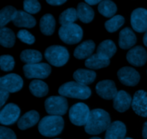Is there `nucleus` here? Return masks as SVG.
I'll use <instances>...</instances> for the list:
<instances>
[{
  "label": "nucleus",
  "instance_id": "f257e3e1",
  "mask_svg": "<svg viewBox=\"0 0 147 139\" xmlns=\"http://www.w3.org/2000/svg\"><path fill=\"white\" fill-rule=\"evenodd\" d=\"M111 124L109 113L100 108H96L90 111L88 120L85 125V131L90 135H98L106 131Z\"/></svg>",
  "mask_w": 147,
  "mask_h": 139
},
{
  "label": "nucleus",
  "instance_id": "f03ea898",
  "mask_svg": "<svg viewBox=\"0 0 147 139\" xmlns=\"http://www.w3.org/2000/svg\"><path fill=\"white\" fill-rule=\"evenodd\" d=\"M64 128V120L60 116H47L39 122L38 130L40 134L46 137L59 135Z\"/></svg>",
  "mask_w": 147,
  "mask_h": 139
},
{
  "label": "nucleus",
  "instance_id": "7ed1b4c3",
  "mask_svg": "<svg viewBox=\"0 0 147 139\" xmlns=\"http://www.w3.org/2000/svg\"><path fill=\"white\" fill-rule=\"evenodd\" d=\"M58 93L62 96L85 100L90 96L91 90L87 86L76 81H70L60 86Z\"/></svg>",
  "mask_w": 147,
  "mask_h": 139
},
{
  "label": "nucleus",
  "instance_id": "20e7f679",
  "mask_svg": "<svg viewBox=\"0 0 147 139\" xmlns=\"http://www.w3.org/2000/svg\"><path fill=\"white\" fill-rule=\"evenodd\" d=\"M45 57L51 65L60 67L68 61L70 54L65 47L60 45H53L45 50Z\"/></svg>",
  "mask_w": 147,
  "mask_h": 139
},
{
  "label": "nucleus",
  "instance_id": "39448f33",
  "mask_svg": "<svg viewBox=\"0 0 147 139\" xmlns=\"http://www.w3.org/2000/svg\"><path fill=\"white\" fill-rule=\"evenodd\" d=\"M58 33L60 39L65 44L70 45L80 42L83 36V29L76 24L62 26Z\"/></svg>",
  "mask_w": 147,
  "mask_h": 139
},
{
  "label": "nucleus",
  "instance_id": "423d86ee",
  "mask_svg": "<svg viewBox=\"0 0 147 139\" xmlns=\"http://www.w3.org/2000/svg\"><path fill=\"white\" fill-rule=\"evenodd\" d=\"M45 108L47 114L52 116H61L67 113L68 109L67 101L62 96L48 97L45 101Z\"/></svg>",
  "mask_w": 147,
  "mask_h": 139
},
{
  "label": "nucleus",
  "instance_id": "0eeeda50",
  "mask_svg": "<svg viewBox=\"0 0 147 139\" xmlns=\"http://www.w3.org/2000/svg\"><path fill=\"white\" fill-rule=\"evenodd\" d=\"M90 111L89 107L83 103H77L70 107L69 118L73 124L76 126H85L88 120Z\"/></svg>",
  "mask_w": 147,
  "mask_h": 139
},
{
  "label": "nucleus",
  "instance_id": "6e6552de",
  "mask_svg": "<svg viewBox=\"0 0 147 139\" xmlns=\"http://www.w3.org/2000/svg\"><path fill=\"white\" fill-rule=\"evenodd\" d=\"M51 67L46 63L34 64H25L23 67L24 76L27 78L44 79L48 77L51 73Z\"/></svg>",
  "mask_w": 147,
  "mask_h": 139
},
{
  "label": "nucleus",
  "instance_id": "1a4fd4ad",
  "mask_svg": "<svg viewBox=\"0 0 147 139\" xmlns=\"http://www.w3.org/2000/svg\"><path fill=\"white\" fill-rule=\"evenodd\" d=\"M23 79L16 74H9L0 78V88L9 93H15L23 87Z\"/></svg>",
  "mask_w": 147,
  "mask_h": 139
},
{
  "label": "nucleus",
  "instance_id": "9d476101",
  "mask_svg": "<svg viewBox=\"0 0 147 139\" xmlns=\"http://www.w3.org/2000/svg\"><path fill=\"white\" fill-rule=\"evenodd\" d=\"M131 24L135 31L139 33L147 31V10L138 8L134 10L131 14Z\"/></svg>",
  "mask_w": 147,
  "mask_h": 139
},
{
  "label": "nucleus",
  "instance_id": "9b49d317",
  "mask_svg": "<svg viewBox=\"0 0 147 139\" xmlns=\"http://www.w3.org/2000/svg\"><path fill=\"white\" fill-rule=\"evenodd\" d=\"M117 76L121 83L128 86H135L140 81V74L132 67H122L118 71Z\"/></svg>",
  "mask_w": 147,
  "mask_h": 139
},
{
  "label": "nucleus",
  "instance_id": "f8f14e48",
  "mask_svg": "<svg viewBox=\"0 0 147 139\" xmlns=\"http://www.w3.org/2000/svg\"><path fill=\"white\" fill-rule=\"evenodd\" d=\"M20 115V108L14 104H8L0 111V122L2 125L9 126L14 124Z\"/></svg>",
  "mask_w": 147,
  "mask_h": 139
},
{
  "label": "nucleus",
  "instance_id": "ddd939ff",
  "mask_svg": "<svg viewBox=\"0 0 147 139\" xmlns=\"http://www.w3.org/2000/svg\"><path fill=\"white\" fill-rule=\"evenodd\" d=\"M96 91L99 96L106 100H113L118 94L116 84L111 80L99 81L96 86Z\"/></svg>",
  "mask_w": 147,
  "mask_h": 139
},
{
  "label": "nucleus",
  "instance_id": "4468645a",
  "mask_svg": "<svg viewBox=\"0 0 147 139\" xmlns=\"http://www.w3.org/2000/svg\"><path fill=\"white\" fill-rule=\"evenodd\" d=\"M132 108L137 115L147 117V92L139 90L134 94L132 100Z\"/></svg>",
  "mask_w": 147,
  "mask_h": 139
},
{
  "label": "nucleus",
  "instance_id": "2eb2a0df",
  "mask_svg": "<svg viewBox=\"0 0 147 139\" xmlns=\"http://www.w3.org/2000/svg\"><path fill=\"white\" fill-rule=\"evenodd\" d=\"M126 59L134 67H142L147 61V52L142 46H136L131 49L126 54Z\"/></svg>",
  "mask_w": 147,
  "mask_h": 139
},
{
  "label": "nucleus",
  "instance_id": "dca6fc26",
  "mask_svg": "<svg viewBox=\"0 0 147 139\" xmlns=\"http://www.w3.org/2000/svg\"><path fill=\"white\" fill-rule=\"evenodd\" d=\"M132 98L130 94L124 91H118L117 95L113 98V108L120 113L125 112L132 104Z\"/></svg>",
  "mask_w": 147,
  "mask_h": 139
},
{
  "label": "nucleus",
  "instance_id": "f3484780",
  "mask_svg": "<svg viewBox=\"0 0 147 139\" xmlns=\"http://www.w3.org/2000/svg\"><path fill=\"white\" fill-rule=\"evenodd\" d=\"M126 127L123 122L116 121L111 123L107 128L105 139H124Z\"/></svg>",
  "mask_w": 147,
  "mask_h": 139
},
{
  "label": "nucleus",
  "instance_id": "a211bd4d",
  "mask_svg": "<svg viewBox=\"0 0 147 139\" xmlns=\"http://www.w3.org/2000/svg\"><path fill=\"white\" fill-rule=\"evenodd\" d=\"M136 37L129 27L123 29L119 33V44L122 49H129L136 44Z\"/></svg>",
  "mask_w": 147,
  "mask_h": 139
},
{
  "label": "nucleus",
  "instance_id": "6ab92c4d",
  "mask_svg": "<svg viewBox=\"0 0 147 139\" xmlns=\"http://www.w3.org/2000/svg\"><path fill=\"white\" fill-rule=\"evenodd\" d=\"M95 47L96 45L94 41L92 40L83 41L76 48L73 53L74 57L78 59H87L93 55L92 54L94 51Z\"/></svg>",
  "mask_w": 147,
  "mask_h": 139
},
{
  "label": "nucleus",
  "instance_id": "aec40b11",
  "mask_svg": "<svg viewBox=\"0 0 147 139\" xmlns=\"http://www.w3.org/2000/svg\"><path fill=\"white\" fill-rule=\"evenodd\" d=\"M40 115L36 111H30L25 113L17 121L18 128L21 130H26L34 126L38 123Z\"/></svg>",
  "mask_w": 147,
  "mask_h": 139
},
{
  "label": "nucleus",
  "instance_id": "412c9836",
  "mask_svg": "<svg viewBox=\"0 0 147 139\" xmlns=\"http://www.w3.org/2000/svg\"><path fill=\"white\" fill-rule=\"evenodd\" d=\"M13 23L17 27L32 28L36 25V19L26 11L18 10Z\"/></svg>",
  "mask_w": 147,
  "mask_h": 139
},
{
  "label": "nucleus",
  "instance_id": "4be33fe9",
  "mask_svg": "<svg viewBox=\"0 0 147 139\" xmlns=\"http://www.w3.org/2000/svg\"><path fill=\"white\" fill-rule=\"evenodd\" d=\"M73 78L75 81L83 85H88L92 84L96 78V74L92 70L79 69L73 74Z\"/></svg>",
  "mask_w": 147,
  "mask_h": 139
},
{
  "label": "nucleus",
  "instance_id": "5701e85b",
  "mask_svg": "<svg viewBox=\"0 0 147 139\" xmlns=\"http://www.w3.org/2000/svg\"><path fill=\"white\" fill-rule=\"evenodd\" d=\"M116 44L112 40L106 39L102 41L97 48V54L105 59L110 60L116 52Z\"/></svg>",
  "mask_w": 147,
  "mask_h": 139
},
{
  "label": "nucleus",
  "instance_id": "b1692460",
  "mask_svg": "<svg viewBox=\"0 0 147 139\" xmlns=\"http://www.w3.org/2000/svg\"><path fill=\"white\" fill-rule=\"evenodd\" d=\"M40 31L44 35L50 36L55 29V19L50 14H46L42 17L40 21Z\"/></svg>",
  "mask_w": 147,
  "mask_h": 139
},
{
  "label": "nucleus",
  "instance_id": "393cba45",
  "mask_svg": "<svg viewBox=\"0 0 147 139\" xmlns=\"http://www.w3.org/2000/svg\"><path fill=\"white\" fill-rule=\"evenodd\" d=\"M77 14L79 19L86 24L91 22L95 15L93 9L85 2H80L78 4Z\"/></svg>",
  "mask_w": 147,
  "mask_h": 139
},
{
  "label": "nucleus",
  "instance_id": "a878e982",
  "mask_svg": "<svg viewBox=\"0 0 147 139\" xmlns=\"http://www.w3.org/2000/svg\"><path fill=\"white\" fill-rule=\"evenodd\" d=\"M20 59L26 64H38L42 59V56L37 50L25 49L21 52Z\"/></svg>",
  "mask_w": 147,
  "mask_h": 139
},
{
  "label": "nucleus",
  "instance_id": "bb28decb",
  "mask_svg": "<svg viewBox=\"0 0 147 139\" xmlns=\"http://www.w3.org/2000/svg\"><path fill=\"white\" fill-rule=\"evenodd\" d=\"M30 92L36 97H44L48 94V86L44 81L40 79H34L30 83Z\"/></svg>",
  "mask_w": 147,
  "mask_h": 139
},
{
  "label": "nucleus",
  "instance_id": "cd10ccee",
  "mask_svg": "<svg viewBox=\"0 0 147 139\" xmlns=\"http://www.w3.org/2000/svg\"><path fill=\"white\" fill-rule=\"evenodd\" d=\"M109 64L110 60L105 59L97 54H93L85 61L86 67L90 69H100L102 68H106Z\"/></svg>",
  "mask_w": 147,
  "mask_h": 139
},
{
  "label": "nucleus",
  "instance_id": "c85d7f7f",
  "mask_svg": "<svg viewBox=\"0 0 147 139\" xmlns=\"http://www.w3.org/2000/svg\"><path fill=\"white\" fill-rule=\"evenodd\" d=\"M0 44L6 48H11L15 44V35L13 31L7 27L0 29Z\"/></svg>",
  "mask_w": 147,
  "mask_h": 139
},
{
  "label": "nucleus",
  "instance_id": "c756f323",
  "mask_svg": "<svg viewBox=\"0 0 147 139\" xmlns=\"http://www.w3.org/2000/svg\"><path fill=\"white\" fill-rule=\"evenodd\" d=\"M98 9L99 13L105 17L112 18L114 17L117 11V7L116 4L111 0H103L98 4Z\"/></svg>",
  "mask_w": 147,
  "mask_h": 139
},
{
  "label": "nucleus",
  "instance_id": "7c9ffc66",
  "mask_svg": "<svg viewBox=\"0 0 147 139\" xmlns=\"http://www.w3.org/2000/svg\"><path fill=\"white\" fill-rule=\"evenodd\" d=\"M18 10L16 9L14 7L7 6L4 7L0 11V26L1 28L4 27L6 24L9 21H14Z\"/></svg>",
  "mask_w": 147,
  "mask_h": 139
},
{
  "label": "nucleus",
  "instance_id": "2f4dec72",
  "mask_svg": "<svg viewBox=\"0 0 147 139\" xmlns=\"http://www.w3.org/2000/svg\"><path fill=\"white\" fill-rule=\"evenodd\" d=\"M78 19L77 9L74 8H68L60 14L59 17V22L62 26H67L75 24V21Z\"/></svg>",
  "mask_w": 147,
  "mask_h": 139
},
{
  "label": "nucleus",
  "instance_id": "473e14b6",
  "mask_svg": "<svg viewBox=\"0 0 147 139\" xmlns=\"http://www.w3.org/2000/svg\"><path fill=\"white\" fill-rule=\"evenodd\" d=\"M124 17L121 15H115L105 23V27L109 32L113 33L117 31L124 24Z\"/></svg>",
  "mask_w": 147,
  "mask_h": 139
},
{
  "label": "nucleus",
  "instance_id": "72a5a7b5",
  "mask_svg": "<svg viewBox=\"0 0 147 139\" xmlns=\"http://www.w3.org/2000/svg\"><path fill=\"white\" fill-rule=\"evenodd\" d=\"M24 11L30 14H37L41 9L40 3L37 0H25L23 3Z\"/></svg>",
  "mask_w": 147,
  "mask_h": 139
},
{
  "label": "nucleus",
  "instance_id": "f704fd0d",
  "mask_svg": "<svg viewBox=\"0 0 147 139\" xmlns=\"http://www.w3.org/2000/svg\"><path fill=\"white\" fill-rule=\"evenodd\" d=\"M14 59L10 55H2L0 57V67L4 71H10L14 67Z\"/></svg>",
  "mask_w": 147,
  "mask_h": 139
},
{
  "label": "nucleus",
  "instance_id": "c9c22d12",
  "mask_svg": "<svg viewBox=\"0 0 147 139\" xmlns=\"http://www.w3.org/2000/svg\"><path fill=\"white\" fill-rule=\"evenodd\" d=\"M17 38L22 41L23 43L31 45V44H34L35 41V37L27 30L22 29L20 30L17 33Z\"/></svg>",
  "mask_w": 147,
  "mask_h": 139
},
{
  "label": "nucleus",
  "instance_id": "e433bc0d",
  "mask_svg": "<svg viewBox=\"0 0 147 139\" xmlns=\"http://www.w3.org/2000/svg\"><path fill=\"white\" fill-rule=\"evenodd\" d=\"M0 139H17V137L12 130L1 126L0 127Z\"/></svg>",
  "mask_w": 147,
  "mask_h": 139
},
{
  "label": "nucleus",
  "instance_id": "4c0bfd02",
  "mask_svg": "<svg viewBox=\"0 0 147 139\" xmlns=\"http://www.w3.org/2000/svg\"><path fill=\"white\" fill-rule=\"evenodd\" d=\"M9 93L0 88V106L2 107L9 98Z\"/></svg>",
  "mask_w": 147,
  "mask_h": 139
},
{
  "label": "nucleus",
  "instance_id": "58836bf2",
  "mask_svg": "<svg viewBox=\"0 0 147 139\" xmlns=\"http://www.w3.org/2000/svg\"><path fill=\"white\" fill-rule=\"evenodd\" d=\"M47 2L52 6H60L66 2L65 0H47Z\"/></svg>",
  "mask_w": 147,
  "mask_h": 139
},
{
  "label": "nucleus",
  "instance_id": "ea45409f",
  "mask_svg": "<svg viewBox=\"0 0 147 139\" xmlns=\"http://www.w3.org/2000/svg\"><path fill=\"white\" fill-rule=\"evenodd\" d=\"M142 136L144 139H147V121L144 123L142 130Z\"/></svg>",
  "mask_w": 147,
  "mask_h": 139
},
{
  "label": "nucleus",
  "instance_id": "a19ab883",
  "mask_svg": "<svg viewBox=\"0 0 147 139\" xmlns=\"http://www.w3.org/2000/svg\"><path fill=\"white\" fill-rule=\"evenodd\" d=\"M100 1H101L100 0H86V3L88 5H96L98 4H100Z\"/></svg>",
  "mask_w": 147,
  "mask_h": 139
},
{
  "label": "nucleus",
  "instance_id": "79ce46f5",
  "mask_svg": "<svg viewBox=\"0 0 147 139\" xmlns=\"http://www.w3.org/2000/svg\"><path fill=\"white\" fill-rule=\"evenodd\" d=\"M143 41H144V45L147 47V31L145 32L144 35Z\"/></svg>",
  "mask_w": 147,
  "mask_h": 139
},
{
  "label": "nucleus",
  "instance_id": "37998d69",
  "mask_svg": "<svg viewBox=\"0 0 147 139\" xmlns=\"http://www.w3.org/2000/svg\"><path fill=\"white\" fill-rule=\"evenodd\" d=\"M90 139H101L100 138H98V137H93V138H90Z\"/></svg>",
  "mask_w": 147,
  "mask_h": 139
},
{
  "label": "nucleus",
  "instance_id": "c03bdc74",
  "mask_svg": "<svg viewBox=\"0 0 147 139\" xmlns=\"http://www.w3.org/2000/svg\"><path fill=\"white\" fill-rule=\"evenodd\" d=\"M124 139H132L131 138H125Z\"/></svg>",
  "mask_w": 147,
  "mask_h": 139
},
{
  "label": "nucleus",
  "instance_id": "a18cd8bd",
  "mask_svg": "<svg viewBox=\"0 0 147 139\" xmlns=\"http://www.w3.org/2000/svg\"><path fill=\"white\" fill-rule=\"evenodd\" d=\"M55 139H60V138H55Z\"/></svg>",
  "mask_w": 147,
  "mask_h": 139
}]
</instances>
